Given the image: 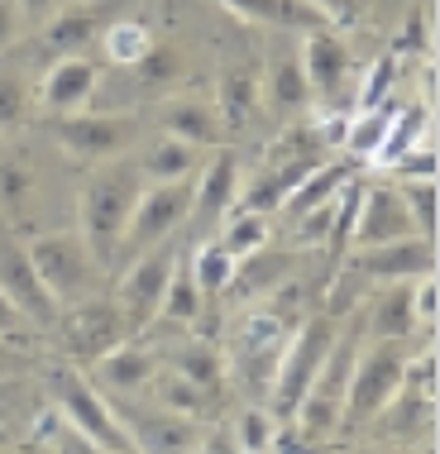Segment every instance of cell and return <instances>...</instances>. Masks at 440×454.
<instances>
[{
  "label": "cell",
  "instance_id": "cell-1",
  "mask_svg": "<svg viewBox=\"0 0 440 454\" xmlns=\"http://www.w3.org/2000/svg\"><path fill=\"white\" fill-rule=\"evenodd\" d=\"M144 192V173L139 163H125V158H106L96 163L91 182L82 187V206H77V239L87 244V254L96 263H110L120 254V239H125L130 211Z\"/></svg>",
  "mask_w": 440,
  "mask_h": 454
},
{
  "label": "cell",
  "instance_id": "cell-2",
  "mask_svg": "<svg viewBox=\"0 0 440 454\" xmlns=\"http://www.w3.org/2000/svg\"><path fill=\"white\" fill-rule=\"evenodd\" d=\"M326 158H330V149L321 144L316 125H297V120H292V125L283 129V139L268 149V158H263L259 173H254V182H249V187H240L235 211L273 215L278 206L287 201V192L297 187V182L307 177L316 163H326Z\"/></svg>",
  "mask_w": 440,
  "mask_h": 454
},
{
  "label": "cell",
  "instance_id": "cell-3",
  "mask_svg": "<svg viewBox=\"0 0 440 454\" xmlns=\"http://www.w3.org/2000/svg\"><path fill=\"white\" fill-rule=\"evenodd\" d=\"M297 330V321H292V311L283 306V297L278 301H259L249 316L240 321L235 330V378L240 387L249 392V397H268V387H273V373H278V359H283L287 349V335Z\"/></svg>",
  "mask_w": 440,
  "mask_h": 454
},
{
  "label": "cell",
  "instance_id": "cell-4",
  "mask_svg": "<svg viewBox=\"0 0 440 454\" xmlns=\"http://www.w3.org/2000/svg\"><path fill=\"white\" fill-rule=\"evenodd\" d=\"M407 354H412L407 340H373L369 349L354 354L345 407H340V435L364 431V426L393 402V392L402 387V364H407Z\"/></svg>",
  "mask_w": 440,
  "mask_h": 454
},
{
  "label": "cell",
  "instance_id": "cell-5",
  "mask_svg": "<svg viewBox=\"0 0 440 454\" xmlns=\"http://www.w3.org/2000/svg\"><path fill=\"white\" fill-rule=\"evenodd\" d=\"M335 345V316L330 311H307L297 321V330L287 335V349L278 359V373H273V387H268V411L278 421H292L297 402L307 397L311 378L321 373L326 354Z\"/></svg>",
  "mask_w": 440,
  "mask_h": 454
},
{
  "label": "cell",
  "instance_id": "cell-6",
  "mask_svg": "<svg viewBox=\"0 0 440 454\" xmlns=\"http://www.w3.org/2000/svg\"><path fill=\"white\" fill-rule=\"evenodd\" d=\"M48 392H53V411L63 416L67 431H77L82 440H91V445H101L110 454H139L130 431H125V421H120L115 407L87 383L82 368H53Z\"/></svg>",
  "mask_w": 440,
  "mask_h": 454
},
{
  "label": "cell",
  "instance_id": "cell-7",
  "mask_svg": "<svg viewBox=\"0 0 440 454\" xmlns=\"http://www.w3.org/2000/svg\"><path fill=\"white\" fill-rule=\"evenodd\" d=\"M53 335L63 340V354L72 364L91 368L101 354H110L115 345L134 340V325L125 321V311H120L115 297H87V301L67 306V311L58 316Z\"/></svg>",
  "mask_w": 440,
  "mask_h": 454
},
{
  "label": "cell",
  "instance_id": "cell-8",
  "mask_svg": "<svg viewBox=\"0 0 440 454\" xmlns=\"http://www.w3.org/2000/svg\"><path fill=\"white\" fill-rule=\"evenodd\" d=\"M29 249L34 268H39L43 287L58 297V306H77L96 297V287H101V263L87 254V244H82L77 235H43L34 244H24Z\"/></svg>",
  "mask_w": 440,
  "mask_h": 454
},
{
  "label": "cell",
  "instance_id": "cell-9",
  "mask_svg": "<svg viewBox=\"0 0 440 454\" xmlns=\"http://www.w3.org/2000/svg\"><path fill=\"white\" fill-rule=\"evenodd\" d=\"M192 220V177H177V182H144L139 201L130 211V225H125V239L120 249H130V263L139 254L158 249L177 225Z\"/></svg>",
  "mask_w": 440,
  "mask_h": 454
},
{
  "label": "cell",
  "instance_id": "cell-10",
  "mask_svg": "<svg viewBox=\"0 0 440 454\" xmlns=\"http://www.w3.org/2000/svg\"><path fill=\"white\" fill-rule=\"evenodd\" d=\"M345 273H354L359 287H393V282H417L426 273H436V239L407 235L393 244H373V249H354L345 254Z\"/></svg>",
  "mask_w": 440,
  "mask_h": 454
},
{
  "label": "cell",
  "instance_id": "cell-11",
  "mask_svg": "<svg viewBox=\"0 0 440 454\" xmlns=\"http://www.w3.org/2000/svg\"><path fill=\"white\" fill-rule=\"evenodd\" d=\"M302 77H307V91H311V106L321 110H345V91H350V43L340 29H307L302 34Z\"/></svg>",
  "mask_w": 440,
  "mask_h": 454
},
{
  "label": "cell",
  "instance_id": "cell-12",
  "mask_svg": "<svg viewBox=\"0 0 440 454\" xmlns=\"http://www.w3.org/2000/svg\"><path fill=\"white\" fill-rule=\"evenodd\" d=\"M0 297L15 306L34 330H43V335H53L58 316H63V306H58V297L43 287L29 249H24L15 235H0Z\"/></svg>",
  "mask_w": 440,
  "mask_h": 454
},
{
  "label": "cell",
  "instance_id": "cell-13",
  "mask_svg": "<svg viewBox=\"0 0 440 454\" xmlns=\"http://www.w3.org/2000/svg\"><path fill=\"white\" fill-rule=\"evenodd\" d=\"M173 268H177L173 244H158L153 254H139V259L125 268V278H120V287H115V301H120V311H125V321L134 325V335L149 321H158V301H163V287H168V278H173Z\"/></svg>",
  "mask_w": 440,
  "mask_h": 454
},
{
  "label": "cell",
  "instance_id": "cell-14",
  "mask_svg": "<svg viewBox=\"0 0 440 454\" xmlns=\"http://www.w3.org/2000/svg\"><path fill=\"white\" fill-rule=\"evenodd\" d=\"M259 110L283 120V125H292L297 115L311 110V91H307L302 58H297V34L278 39V48L268 53V67L259 72Z\"/></svg>",
  "mask_w": 440,
  "mask_h": 454
},
{
  "label": "cell",
  "instance_id": "cell-15",
  "mask_svg": "<svg viewBox=\"0 0 440 454\" xmlns=\"http://www.w3.org/2000/svg\"><path fill=\"white\" fill-rule=\"evenodd\" d=\"M134 139V120L130 115H96V110H72L58 115V144L82 158V163H106L120 158Z\"/></svg>",
  "mask_w": 440,
  "mask_h": 454
},
{
  "label": "cell",
  "instance_id": "cell-16",
  "mask_svg": "<svg viewBox=\"0 0 440 454\" xmlns=\"http://www.w3.org/2000/svg\"><path fill=\"white\" fill-rule=\"evenodd\" d=\"M407 235H417V230H412V215H407V206H402L397 187H388V182H364L359 215H354V230H350V254L373 249V244L407 239Z\"/></svg>",
  "mask_w": 440,
  "mask_h": 454
},
{
  "label": "cell",
  "instance_id": "cell-17",
  "mask_svg": "<svg viewBox=\"0 0 440 454\" xmlns=\"http://www.w3.org/2000/svg\"><path fill=\"white\" fill-rule=\"evenodd\" d=\"M110 407H115V402H110ZM115 416L125 421V431H130L139 454H192V445H197V435H201V426L192 421V416H173L163 407H153V411L115 407Z\"/></svg>",
  "mask_w": 440,
  "mask_h": 454
},
{
  "label": "cell",
  "instance_id": "cell-18",
  "mask_svg": "<svg viewBox=\"0 0 440 454\" xmlns=\"http://www.w3.org/2000/svg\"><path fill=\"white\" fill-rule=\"evenodd\" d=\"M96 96V67L77 53H63L39 82V101L53 115H72V110H87V101Z\"/></svg>",
  "mask_w": 440,
  "mask_h": 454
},
{
  "label": "cell",
  "instance_id": "cell-19",
  "mask_svg": "<svg viewBox=\"0 0 440 454\" xmlns=\"http://www.w3.org/2000/svg\"><path fill=\"white\" fill-rule=\"evenodd\" d=\"M244 187V173H240V158L235 153H220L211 158V168L201 173V182H192V220H216V215H230L235 211V196Z\"/></svg>",
  "mask_w": 440,
  "mask_h": 454
},
{
  "label": "cell",
  "instance_id": "cell-20",
  "mask_svg": "<svg viewBox=\"0 0 440 454\" xmlns=\"http://www.w3.org/2000/svg\"><path fill=\"white\" fill-rule=\"evenodd\" d=\"M350 177H359V163H354V158H345V153H340L335 163L326 158V163H316L311 173H307V177L297 182V187L287 192V201L278 206V211H283V220L292 225V220H302L307 211H316V206H326L330 196H335L340 187H345Z\"/></svg>",
  "mask_w": 440,
  "mask_h": 454
},
{
  "label": "cell",
  "instance_id": "cell-21",
  "mask_svg": "<svg viewBox=\"0 0 440 454\" xmlns=\"http://www.w3.org/2000/svg\"><path fill=\"white\" fill-rule=\"evenodd\" d=\"M91 373L101 378L110 392H139V387L153 383L158 354L144 345V340H125V345H115L110 354H101V359L91 364Z\"/></svg>",
  "mask_w": 440,
  "mask_h": 454
},
{
  "label": "cell",
  "instance_id": "cell-22",
  "mask_svg": "<svg viewBox=\"0 0 440 454\" xmlns=\"http://www.w3.org/2000/svg\"><path fill=\"white\" fill-rule=\"evenodd\" d=\"M216 120H220V134H244L259 120V72L254 67H230L220 77Z\"/></svg>",
  "mask_w": 440,
  "mask_h": 454
},
{
  "label": "cell",
  "instance_id": "cell-23",
  "mask_svg": "<svg viewBox=\"0 0 440 454\" xmlns=\"http://www.w3.org/2000/svg\"><path fill=\"white\" fill-rule=\"evenodd\" d=\"M393 110H397V101H383V106H373V110H350L340 153L354 158L359 168L373 163L378 149H383V139H388V125H393Z\"/></svg>",
  "mask_w": 440,
  "mask_h": 454
},
{
  "label": "cell",
  "instance_id": "cell-24",
  "mask_svg": "<svg viewBox=\"0 0 440 454\" xmlns=\"http://www.w3.org/2000/svg\"><path fill=\"white\" fill-rule=\"evenodd\" d=\"M163 134L168 139H182L192 149H211L220 144V120H216V106L206 101H168L163 106Z\"/></svg>",
  "mask_w": 440,
  "mask_h": 454
},
{
  "label": "cell",
  "instance_id": "cell-25",
  "mask_svg": "<svg viewBox=\"0 0 440 454\" xmlns=\"http://www.w3.org/2000/svg\"><path fill=\"white\" fill-rule=\"evenodd\" d=\"M417 316H412V282L383 287L369 306V340H412Z\"/></svg>",
  "mask_w": 440,
  "mask_h": 454
},
{
  "label": "cell",
  "instance_id": "cell-26",
  "mask_svg": "<svg viewBox=\"0 0 440 454\" xmlns=\"http://www.w3.org/2000/svg\"><path fill=\"white\" fill-rule=\"evenodd\" d=\"M373 421H383L393 440H412V435H426V440H431L436 402H431V397H421V392H412V387H397V392H393V402H388V407L378 411Z\"/></svg>",
  "mask_w": 440,
  "mask_h": 454
},
{
  "label": "cell",
  "instance_id": "cell-27",
  "mask_svg": "<svg viewBox=\"0 0 440 454\" xmlns=\"http://www.w3.org/2000/svg\"><path fill=\"white\" fill-rule=\"evenodd\" d=\"M149 387H153V402H158V407L173 411V416H192V421H201V416L216 407V392L201 387V383H192V378H182L177 368L153 373Z\"/></svg>",
  "mask_w": 440,
  "mask_h": 454
},
{
  "label": "cell",
  "instance_id": "cell-28",
  "mask_svg": "<svg viewBox=\"0 0 440 454\" xmlns=\"http://www.w3.org/2000/svg\"><path fill=\"white\" fill-rule=\"evenodd\" d=\"M426 125H431V110H426L421 101L397 106V110H393V125H388L383 149H378V158H373V168H388L393 158H402L407 149H421V134H426Z\"/></svg>",
  "mask_w": 440,
  "mask_h": 454
},
{
  "label": "cell",
  "instance_id": "cell-29",
  "mask_svg": "<svg viewBox=\"0 0 440 454\" xmlns=\"http://www.w3.org/2000/svg\"><path fill=\"white\" fill-rule=\"evenodd\" d=\"M187 268H192V278H197L201 297H220L225 287H235L240 259H235V254H230L220 239H211V244H201V249H197V259H192Z\"/></svg>",
  "mask_w": 440,
  "mask_h": 454
},
{
  "label": "cell",
  "instance_id": "cell-30",
  "mask_svg": "<svg viewBox=\"0 0 440 454\" xmlns=\"http://www.w3.org/2000/svg\"><path fill=\"white\" fill-rule=\"evenodd\" d=\"M173 368L182 378H192V383L211 387V392H220V383H225V354H220V345H211V340H192V345H182L173 354Z\"/></svg>",
  "mask_w": 440,
  "mask_h": 454
},
{
  "label": "cell",
  "instance_id": "cell-31",
  "mask_svg": "<svg viewBox=\"0 0 440 454\" xmlns=\"http://www.w3.org/2000/svg\"><path fill=\"white\" fill-rule=\"evenodd\" d=\"M158 316L173 321V325H192L201 316V287H197V278H192L187 263L173 268V278H168V287H163V301H158Z\"/></svg>",
  "mask_w": 440,
  "mask_h": 454
},
{
  "label": "cell",
  "instance_id": "cell-32",
  "mask_svg": "<svg viewBox=\"0 0 440 454\" xmlns=\"http://www.w3.org/2000/svg\"><path fill=\"white\" fill-rule=\"evenodd\" d=\"M139 173H144V182H177V177H192V173H197V149L163 134V139H158V149L139 163Z\"/></svg>",
  "mask_w": 440,
  "mask_h": 454
},
{
  "label": "cell",
  "instance_id": "cell-33",
  "mask_svg": "<svg viewBox=\"0 0 440 454\" xmlns=\"http://www.w3.org/2000/svg\"><path fill=\"white\" fill-rule=\"evenodd\" d=\"M397 77H402V53H397V48H388V53H378V63L364 72V82H359V91H354L350 106L354 110H373V106L393 101Z\"/></svg>",
  "mask_w": 440,
  "mask_h": 454
},
{
  "label": "cell",
  "instance_id": "cell-34",
  "mask_svg": "<svg viewBox=\"0 0 440 454\" xmlns=\"http://www.w3.org/2000/svg\"><path fill=\"white\" fill-rule=\"evenodd\" d=\"M101 43H106V58H110L115 67H134V63H139V58L153 48V34L144 29L139 20H115V24L101 34Z\"/></svg>",
  "mask_w": 440,
  "mask_h": 454
},
{
  "label": "cell",
  "instance_id": "cell-35",
  "mask_svg": "<svg viewBox=\"0 0 440 454\" xmlns=\"http://www.w3.org/2000/svg\"><path fill=\"white\" fill-rule=\"evenodd\" d=\"M278 416L263 407V402H254V407H244L240 411V421L230 426L235 431V445H240V454H268L273 450V435H278Z\"/></svg>",
  "mask_w": 440,
  "mask_h": 454
},
{
  "label": "cell",
  "instance_id": "cell-36",
  "mask_svg": "<svg viewBox=\"0 0 440 454\" xmlns=\"http://www.w3.org/2000/svg\"><path fill=\"white\" fill-rule=\"evenodd\" d=\"M397 196L412 215V230L421 239H436V215H440V196H436V182L421 177V182H397Z\"/></svg>",
  "mask_w": 440,
  "mask_h": 454
},
{
  "label": "cell",
  "instance_id": "cell-37",
  "mask_svg": "<svg viewBox=\"0 0 440 454\" xmlns=\"http://www.w3.org/2000/svg\"><path fill=\"white\" fill-rule=\"evenodd\" d=\"M220 244H225L235 259H254V254L268 244V215L230 211V225H225V235H220Z\"/></svg>",
  "mask_w": 440,
  "mask_h": 454
},
{
  "label": "cell",
  "instance_id": "cell-38",
  "mask_svg": "<svg viewBox=\"0 0 440 454\" xmlns=\"http://www.w3.org/2000/svg\"><path fill=\"white\" fill-rule=\"evenodd\" d=\"M134 72H139V87L144 91H163L168 82H182V58L173 43H153L149 53L134 63Z\"/></svg>",
  "mask_w": 440,
  "mask_h": 454
},
{
  "label": "cell",
  "instance_id": "cell-39",
  "mask_svg": "<svg viewBox=\"0 0 440 454\" xmlns=\"http://www.w3.org/2000/svg\"><path fill=\"white\" fill-rule=\"evenodd\" d=\"M96 34H101V20L91 15V10H67V15H58L53 24H48V43L63 48V53H72V48L91 43Z\"/></svg>",
  "mask_w": 440,
  "mask_h": 454
},
{
  "label": "cell",
  "instance_id": "cell-40",
  "mask_svg": "<svg viewBox=\"0 0 440 454\" xmlns=\"http://www.w3.org/2000/svg\"><path fill=\"white\" fill-rule=\"evenodd\" d=\"M402 387H412V392H421V397L436 402V387H440V359H436V349L407 354V364H402Z\"/></svg>",
  "mask_w": 440,
  "mask_h": 454
},
{
  "label": "cell",
  "instance_id": "cell-41",
  "mask_svg": "<svg viewBox=\"0 0 440 454\" xmlns=\"http://www.w3.org/2000/svg\"><path fill=\"white\" fill-rule=\"evenodd\" d=\"M431 43H436V34H431V0H421V5H412L407 29H402V39H397L393 48H397V53L431 58Z\"/></svg>",
  "mask_w": 440,
  "mask_h": 454
},
{
  "label": "cell",
  "instance_id": "cell-42",
  "mask_svg": "<svg viewBox=\"0 0 440 454\" xmlns=\"http://www.w3.org/2000/svg\"><path fill=\"white\" fill-rule=\"evenodd\" d=\"M29 115V87L15 72H0V129H15Z\"/></svg>",
  "mask_w": 440,
  "mask_h": 454
},
{
  "label": "cell",
  "instance_id": "cell-43",
  "mask_svg": "<svg viewBox=\"0 0 440 454\" xmlns=\"http://www.w3.org/2000/svg\"><path fill=\"white\" fill-rule=\"evenodd\" d=\"M388 173H393V182H421V177L436 182V173H440L436 149H407L402 158H393V163H388Z\"/></svg>",
  "mask_w": 440,
  "mask_h": 454
},
{
  "label": "cell",
  "instance_id": "cell-44",
  "mask_svg": "<svg viewBox=\"0 0 440 454\" xmlns=\"http://www.w3.org/2000/svg\"><path fill=\"white\" fill-rule=\"evenodd\" d=\"M29 187H34V177L24 173L20 163H10V158H0V215H10L15 206L29 196Z\"/></svg>",
  "mask_w": 440,
  "mask_h": 454
},
{
  "label": "cell",
  "instance_id": "cell-45",
  "mask_svg": "<svg viewBox=\"0 0 440 454\" xmlns=\"http://www.w3.org/2000/svg\"><path fill=\"white\" fill-rule=\"evenodd\" d=\"M412 316H417V325H426V330L436 325V316H440V282H436V273L412 282Z\"/></svg>",
  "mask_w": 440,
  "mask_h": 454
},
{
  "label": "cell",
  "instance_id": "cell-46",
  "mask_svg": "<svg viewBox=\"0 0 440 454\" xmlns=\"http://www.w3.org/2000/svg\"><path fill=\"white\" fill-rule=\"evenodd\" d=\"M192 454H240L235 431H230V426H211V431H201V435H197Z\"/></svg>",
  "mask_w": 440,
  "mask_h": 454
},
{
  "label": "cell",
  "instance_id": "cell-47",
  "mask_svg": "<svg viewBox=\"0 0 440 454\" xmlns=\"http://www.w3.org/2000/svg\"><path fill=\"white\" fill-rule=\"evenodd\" d=\"M48 440H53L58 454H110V450H101V445H91V440H82L77 431H67L63 416H58V426H53V435H48Z\"/></svg>",
  "mask_w": 440,
  "mask_h": 454
},
{
  "label": "cell",
  "instance_id": "cell-48",
  "mask_svg": "<svg viewBox=\"0 0 440 454\" xmlns=\"http://www.w3.org/2000/svg\"><path fill=\"white\" fill-rule=\"evenodd\" d=\"M29 330H34V325L24 321V316H20L5 297H0V340H5V345H24V340H29Z\"/></svg>",
  "mask_w": 440,
  "mask_h": 454
},
{
  "label": "cell",
  "instance_id": "cell-49",
  "mask_svg": "<svg viewBox=\"0 0 440 454\" xmlns=\"http://www.w3.org/2000/svg\"><path fill=\"white\" fill-rule=\"evenodd\" d=\"M20 34H24V10L15 5V0H0V53L15 48Z\"/></svg>",
  "mask_w": 440,
  "mask_h": 454
},
{
  "label": "cell",
  "instance_id": "cell-50",
  "mask_svg": "<svg viewBox=\"0 0 440 454\" xmlns=\"http://www.w3.org/2000/svg\"><path fill=\"white\" fill-rule=\"evenodd\" d=\"M307 5L316 10V15H321L330 29H335V24H345V20H354V10H359V0H307Z\"/></svg>",
  "mask_w": 440,
  "mask_h": 454
},
{
  "label": "cell",
  "instance_id": "cell-51",
  "mask_svg": "<svg viewBox=\"0 0 440 454\" xmlns=\"http://www.w3.org/2000/svg\"><path fill=\"white\" fill-rule=\"evenodd\" d=\"M24 368H29L24 349H20V345H5V340H0V383H15Z\"/></svg>",
  "mask_w": 440,
  "mask_h": 454
},
{
  "label": "cell",
  "instance_id": "cell-52",
  "mask_svg": "<svg viewBox=\"0 0 440 454\" xmlns=\"http://www.w3.org/2000/svg\"><path fill=\"white\" fill-rule=\"evenodd\" d=\"M15 5L24 10V20H48V15H53L58 0H15Z\"/></svg>",
  "mask_w": 440,
  "mask_h": 454
},
{
  "label": "cell",
  "instance_id": "cell-53",
  "mask_svg": "<svg viewBox=\"0 0 440 454\" xmlns=\"http://www.w3.org/2000/svg\"><path fill=\"white\" fill-rule=\"evenodd\" d=\"M15 454H58V450H53V440H48V435H29Z\"/></svg>",
  "mask_w": 440,
  "mask_h": 454
},
{
  "label": "cell",
  "instance_id": "cell-54",
  "mask_svg": "<svg viewBox=\"0 0 440 454\" xmlns=\"http://www.w3.org/2000/svg\"><path fill=\"white\" fill-rule=\"evenodd\" d=\"M10 387H15V383H0V402H5V397H10Z\"/></svg>",
  "mask_w": 440,
  "mask_h": 454
},
{
  "label": "cell",
  "instance_id": "cell-55",
  "mask_svg": "<svg viewBox=\"0 0 440 454\" xmlns=\"http://www.w3.org/2000/svg\"><path fill=\"white\" fill-rule=\"evenodd\" d=\"M354 454H388V450H373V445H369V450H354Z\"/></svg>",
  "mask_w": 440,
  "mask_h": 454
},
{
  "label": "cell",
  "instance_id": "cell-56",
  "mask_svg": "<svg viewBox=\"0 0 440 454\" xmlns=\"http://www.w3.org/2000/svg\"><path fill=\"white\" fill-rule=\"evenodd\" d=\"M421 454H436V445H431V440H426V450H421Z\"/></svg>",
  "mask_w": 440,
  "mask_h": 454
},
{
  "label": "cell",
  "instance_id": "cell-57",
  "mask_svg": "<svg viewBox=\"0 0 440 454\" xmlns=\"http://www.w3.org/2000/svg\"><path fill=\"white\" fill-rule=\"evenodd\" d=\"M0 454H15V450H10V445H0Z\"/></svg>",
  "mask_w": 440,
  "mask_h": 454
},
{
  "label": "cell",
  "instance_id": "cell-58",
  "mask_svg": "<svg viewBox=\"0 0 440 454\" xmlns=\"http://www.w3.org/2000/svg\"><path fill=\"white\" fill-rule=\"evenodd\" d=\"M0 445H5V431H0Z\"/></svg>",
  "mask_w": 440,
  "mask_h": 454
}]
</instances>
